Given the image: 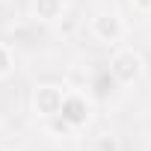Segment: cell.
Segmentation results:
<instances>
[{
	"label": "cell",
	"mask_w": 151,
	"mask_h": 151,
	"mask_svg": "<svg viewBox=\"0 0 151 151\" xmlns=\"http://www.w3.org/2000/svg\"><path fill=\"white\" fill-rule=\"evenodd\" d=\"M110 71H113V77L119 83H133L139 74H142V59L133 50H119L113 56V62H110Z\"/></svg>",
	"instance_id": "cell-1"
},
{
	"label": "cell",
	"mask_w": 151,
	"mask_h": 151,
	"mask_svg": "<svg viewBox=\"0 0 151 151\" xmlns=\"http://www.w3.org/2000/svg\"><path fill=\"white\" fill-rule=\"evenodd\" d=\"M62 101H65V95H62V89H56V86H42V89H36V98H33L36 113H42V116H47V119L62 113Z\"/></svg>",
	"instance_id": "cell-2"
},
{
	"label": "cell",
	"mask_w": 151,
	"mask_h": 151,
	"mask_svg": "<svg viewBox=\"0 0 151 151\" xmlns=\"http://www.w3.org/2000/svg\"><path fill=\"white\" fill-rule=\"evenodd\" d=\"M92 33H95V39H101V42H119L122 39V33H124V24H122V18L119 15H98L95 21H92Z\"/></svg>",
	"instance_id": "cell-3"
},
{
	"label": "cell",
	"mask_w": 151,
	"mask_h": 151,
	"mask_svg": "<svg viewBox=\"0 0 151 151\" xmlns=\"http://www.w3.org/2000/svg\"><path fill=\"white\" fill-rule=\"evenodd\" d=\"M62 119H65L71 127L86 124V119H89V104H86V98H80V95H65V101H62Z\"/></svg>",
	"instance_id": "cell-4"
},
{
	"label": "cell",
	"mask_w": 151,
	"mask_h": 151,
	"mask_svg": "<svg viewBox=\"0 0 151 151\" xmlns=\"http://www.w3.org/2000/svg\"><path fill=\"white\" fill-rule=\"evenodd\" d=\"M36 15L42 21H56L62 18V0H36Z\"/></svg>",
	"instance_id": "cell-5"
},
{
	"label": "cell",
	"mask_w": 151,
	"mask_h": 151,
	"mask_svg": "<svg viewBox=\"0 0 151 151\" xmlns=\"http://www.w3.org/2000/svg\"><path fill=\"white\" fill-rule=\"evenodd\" d=\"M71 130H74V127L62 119V113H59V116H50V133H62V136H65V133H71Z\"/></svg>",
	"instance_id": "cell-6"
},
{
	"label": "cell",
	"mask_w": 151,
	"mask_h": 151,
	"mask_svg": "<svg viewBox=\"0 0 151 151\" xmlns=\"http://www.w3.org/2000/svg\"><path fill=\"white\" fill-rule=\"evenodd\" d=\"M9 71H12V53H9V47L0 45V77L9 74Z\"/></svg>",
	"instance_id": "cell-7"
},
{
	"label": "cell",
	"mask_w": 151,
	"mask_h": 151,
	"mask_svg": "<svg viewBox=\"0 0 151 151\" xmlns=\"http://www.w3.org/2000/svg\"><path fill=\"white\" fill-rule=\"evenodd\" d=\"M98 151H119V142L113 136H101L98 139Z\"/></svg>",
	"instance_id": "cell-8"
},
{
	"label": "cell",
	"mask_w": 151,
	"mask_h": 151,
	"mask_svg": "<svg viewBox=\"0 0 151 151\" xmlns=\"http://www.w3.org/2000/svg\"><path fill=\"white\" fill-rule=\"evenodd\" d=\"M133 6H139V9H151V0H133Z\"/></svg>",
	"instance_id": "cell-9"
}]
</instances>
